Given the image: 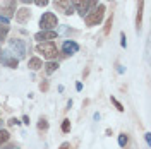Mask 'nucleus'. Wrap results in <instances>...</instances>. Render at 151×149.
Listing matches in <instances>:
<instances>
[{
  "mask_svg": "<svg viewBox=\"0 0 151 149\" xmlns=\"http://www.w3.org/2000/svg\"><path fill=\"white\" fill-rule=\"evenodd\" d=\"M36 52L41 53V55L45 57V58H48V60H53V58H57V55H58V50H57L53 41H43V43H40L36 47Z\"/></svg>",
  "mask_w": 151,
  "mask_h": 149,
  "instance_id": "1",
  "label": "nucleus"
},
{
  "mask_svg": "<svg viewBox=\"0 0 151 149\" xmlns=\"http://www.w3.org/2000/svg\"><path fill=\"white\" fill-rule=\"evenodd\" d=\"M103 16H105V5H98L93 12L86 14V24L88 26H96L103 21Z\"/></svg>",
  "mask_w": 151,
  "mask_h": 149,
  "instance_id": "2",
  "label": "nucleus"
},
{
  "mask_svg": "<svg viewBox=\"0 0 151 149\" xmlns=\"http://www.w3.org/2000/svg\"><path fill=\"white\" fill-rule=\"evenodd\" d=\"M57 24H58V19H57L55 14H52V12H47V14H43L41 19H40V26L43 31H53Z\"/></svg>",
  "mask_w": 151,
  "mask_h": 149,
  "instance_id": "3",
  "label": "nucleus"
},
{
  "mask_svg": "<svg viewBox=\"0 0 151 149\" xmlns=\"http://www.w3.org/2000/svg\"><path fill=\"white\" fill-rule=\"evenodd\" d=\"M9 48L14 52V57L17 55V60L26 55V43H24V39H17V38L10 39L9 41Z\"/></svg>",
  "mask_w": 151,
  "mask_h": 149,
  "instance_id": "4",
  "label": "nucleus"
},
{
  "mask_svg": "<svg viewBox=\"0 0 151 149\" xmlns=\"http://www.w3.org/2000/svg\"><path fill=\"white\" fill-rule=\"evenodd\" d=\"M53 5L60 12H64L65 16H70L72 14V2L70 0H53Z\"/></svg>",
  "mask_w": 151,
  "mask_h": 149,
  "instance_id": "5",
  "label": "nucleus"
},
{
  "mask_svg": "<svg viewBox=\"0 0 151 149\" xmlns=\"http://www.w3.org/2000/svg\"><path fill=\"white\" fill-rule=\"evenodd\" d=\"M2 53H4V55L0 57V62H2L4 65L10 67V69H16V67H17L19 60L16 58V57H12V55H10V52H2Z\"/></svg>",
  "mask_w": 151,
  "mask_h": 149,
  "instance_id": "6",
  "label": "nucleus"
},
{
  "mask_svg": "<svg viewBox=\"0 0 151 149\" xmlns=\"http://www.w3.org/2000/svg\"><path fill=\"white\" fill-rule=\"evenodd\" d=\"M62 52L65 55H74V53L79 52V45L76 41H72V39H67V41H64V45H62Z\"/></svg>",
  "mask_w": 151,
  "mask_h": 149,
  "instance_id": "7",
  "label": "nucleus"
},
{
  "mask_svg": "<svg viewBox=\"0 0 151 149\" xmlns=\"http://www.w3.org/2000/svg\"><path fill=\"white\" fill-rule=\"evenodd\" d=\"M72 2V7L77 9V12L84 17L88 14V5H89V0H70Z\"/></svg>",
  "mask_w": 151,
  "mask_h": 149,
  "instance_id": "8",
  "label": "nucleus"
},
{
  "mask_svg": "<svg viewBox=\"0 0 151 149\" xmlns=\"http://www.w3.org/2000/svg\"><path fill=\"white\" fill-rule=\"evenodd\" d=\"M57 38V31H40V33H36L35 34V39H38V41H52V39H55Z\"/></svg>",
  "mask_w": 151,
  "mask_h": 149,
  "instance_id": "9",
  "label": "nucleus"
},
{
  "mask_svg": "<svg viewBox=\"0 0 151 149\" xmlns=\"http://www.w3.org/2000/svg\"><path fill=\"white\" fill-rule=\"evenodd\" d=\"M14 17H16V21H17V22H21V24H24V22H26V21H29V17H31V10H29V9H26V7H22V9L16 10Z\"/></svg>",
  "mask_w": 151,
  "mask_h": 149,
  "instance_id": "10",
  "label": "nucleus"
},
{
  "mask_svg": "<svg viewBox=\"0 0 151 149\" xmlns=\"http://www.w3.org/2000/svg\"><path fill=\"white\" fill-rule=\"evenodd\" d=\"M142 7H144V0H139V4H137V16H136V28H137V31L141 29V22H142Z\"/></svg>",
  "mask_w": 151,
  "mask_h": 149,
  "instance_id": "11",
  "label": "nucleus"
},
{
  "mask_svg": "<svg viewBox=\"0 0 151 149\" xmlns=\"http://www.w3.org/2000/svg\"><path fill=\"white\" fill-rule=\"evenodd\" d=\"M14 12H16L14 7L5 5V7H2V9H0V17H4V19H7V21H9V19L14 17Z\"/></svg>",
  "mask_w": 151,
  "mask_h": 149,
  "instance_id": "12",
  "label": "nucleus"
},
{
  "mask_svg": "<svg viewBox=\"0 0 151 149\" xmlns=\"http://www.w3.org/2000/svg\"><path fill=\"white\" fill-rule=\"evenodd\" d=\"M28 67L31 69V70H40V69L43 67V62H41V60H40L38 57H33V58H29Z\"/></svg>",
  "mask_w": 151,
  "mask_h": 149,
  "instance_id": "13",
  "label": "nucleus"
},
{
  "mask_svg": "<svg viewBox=\"0 0 151 149\" xmlns=\"http://www.w3.org/2000/svg\"><path fill=\"white\" fill-rule=\"evenodd\" d=\"M57 69H58V64H57V62H52V60H50L47 65H45V70H47V74H53Z\"/></svg>",
  "mask_w": 151,
  "mask_h": 149,
  "instance_id": "14",
  "label": "nucleus"
},
{
  "mask_svg": "<svg viewBox=\"0 0 151 149\" xmlns=\"http://www.w3.org/2000/svg\"><path fill=\"white\" fill-rule=\"evenodd\" d=\"M9 34V24H0V41H4Z\"/></svg>",
  "mask_w": 151,
  "mask_h": 149,
  "instance_id": "15",
  "label": "nucleus"
},
{
  "mask_svg": "<svg viewBox=\"0 0 151 149\" xmlns=\"http://www.w3.org/2000/svg\"><path fill=\"white\" fill-rule=\"evenodd\" d=\"M7 140H9V132L0 129V146H2L4 142H7Z\"/></svg>",
  "mask_w": 151,
  "mask_h": 149,
  "instance_id": "16",
  "label": "nucleus"
},
{
  "mask_svg": "<svg viewBox=\"0 0 151 149\" xmlns=\"http://www.w3.org/2000/svg\"><path fill=\"white\" fill-rule=\"evenodd\" d=\"M127 142H129L127 135H125V134H120V135H119V144H120V148H125V146H127Z\"/></svg>",
  "mask_w": 151,
  "mask_h": 149,
  "instance_id": "17",
  "label": "nucleus"
},
{
  "mask_svg": "<svg viewBox=\"0 0 151 149\" xmlns=\"http://www.w3.org/2000/svg\"><path fill=\"white\" fill-rule=\"evenodd\" d=\"M38 129L40 130H47L48 129V122L45 118H40V123H38Z\"/></svg>",
  "mask_w": 151,
  "mask_h": 149,
  "instance_id": "18",
  "label": "nucleus"
},
{
  "mask_svg": "<svg viewBox=\"0 0 151 149\" xmlns=\"http://www.w3.org/2000/svg\"><path fill=\"white\" fill-rule=\"evenodd\" d=\"M112 21H113L112 16L106 19V26H105V34H110V29H112Z\"/></svg>",
  "mask_w": 151,
  "mask_h": 149,
  "instance_id": "19",
  "label": "nucleus"
},
{
  "mask_svg": "<svg viewBox=\"0 0 151 149\" xmlns=\"http://www.w3.org/2000/svg\"><path fill=\"white\" fill-rule=\"evenodd\" d=\"M69 130H70V120H67V118H65V120L62 122V132H65V134H67Z\"/></svg>",
  "mask_w": 151,
  "mask_h": 149,
  "instance_id": "20",
  "label": "nucleus"
},
{
  "mask_svg": "<svg viewBox=\"0 0 151 149\" xmlns=\"http://www.w3.org/2000/svg\"><path fill=\"white\" fill-rule=\"evenodd\" d=\"M110 100H112V103L115 105V108H117L119 112H124V106H122V103H119V101H117V98H113V96H112Z\"/></svg>",
  "mask_w": 151,
  "mask_h": 149,
  "instance_id": "21",
  "label": "nucleus"
},
{
  "mask_svg": "<svg viewBox=\"0 0 151 149\" xmlns=\"http://www.w3.org/2000/svg\"><path fill=\"white\" fill-rule=\"evenodd\" d=\"M35 4H36L38 7H47L48 5V0H33Z\"/></svg>",
  "mask_w": 151,
  "mask_h": 149,
  "instance_id": "22",
  "label": "nucleus"
},
{
  "mask_svg": "<svg viewBox=\"0 0 151 149\" xmlns=\"http://www.w3.org/2000/svg\"><path fill=\"white\" fill-rule=\"evenodd\" d=\"M96 5H98V0H89V5H88V10L89 9H96Z\"/></svg>",
  "mask_w": 151,
  "mask_h": 149,
  "instance_id": "23",
  "label": "nucleus"
},
{
  "mask_svg": "<svg viewBox=\"0 0 151 149\" xmlns=\"http://www.w3.org/2000/svg\"><path fill=\"white\" fill-rule=\"evenodd\" d=\"M19 123H21V122H19L17 118H10V120H9V125H10V127H14V125H19Z\"/></svg>",
  "mask_w": 151,
  "mask_h": 149,
  "instance_id": "24",
  "label": "nucleus"
},
{
  "mask_svg": "<svg viewBox=\"0 0 151 149\" xmlns=\"http://www.w3.org/2000/svg\"><path fill=\"white\" fill-rule=\"evenodd\" d=\"M40 89H41V91H47L48 89V82H41L40 84Z\"/></svg>",
  "mask_w": 151,
  "mask_h": 149,
  "instance_id": "25",
  "label": "nucleus"
},
{
  "mask_svg": "<svg viewBox=\"0 0 151 149\" xmlns=\"http://www.w3.org/2000/svg\"><path fill=\"white\" fill-rule=\"evenodd\" d=\"M120 43H122V47H124V48L127 47V41H125V34H124V33H122V41H120Z\"/></svg>",
  "mask_w": 151,
  "mask_h": 149,
  "instance_id": "26",
  "label": "nucleus"
},
{
  "mask_svg": "<svg viewBox=\"0 0 151 149\" xmlns=\"http://www.w3.org/2000/svg\"><path fill=\"white\" fill-rule=\"evenodd\" d=\"M69 148H70V144H69V142H64V144L60 146V149H69Z\"/></svg>",
  "mask_w": 151,
  "mask_h": 149,
  "instance_id": "27",
  "label": "nucleus"
},
{
  "mask_svg": "<svg viewBox=\"0 0 151 149\" xmlns=\"http://www.w3.org/2000/svg\"><path fill=\"white\" fill-rule=\"evenodd\" d=\"M76 89H77V91H81V89H83V84L77 82V84H76Z\"/></svg>",
  "mask_w": 151,
  "mask_h": 149,
  "instance_id": "28",
  "label": "nucleus"
},
{
  "mask_svg": "<svg viewBox=\"0 0 151 149\" xmlns=\"http://www.w3.org/2000/svg\"><path fill=\"white\" fill-rule=\"evenodd\" d=\"M0 24H9V21H7V19H4V17H0Z\"/></svg>",
  "mask_w": 151,
  "mask_h": 149,
  "instance_id": "29",
  "label": "nucleus"
},
{
  "mask_svg": "<svg viewBox=\"0 0 151 149\" xmlns=\"http://www.w3.org/2000/svg\"><path fill=\"white\" fill-rule=\"evenodd\" d=\"M21 2H22V4H31L33 0H21Z\"/></svg>",
  "mask_w": 151,
  "mask_h": 149,
  "instance_id": "30",
  "label": "nucleus"
},
{
  "mask_svg": "<svg viewBox=\"0 0 151 149\" xmlns=\"http://www.w3.org/2000/svg\"><path fill=\"white\" fill-rule=\"evenodd\" d=\"M0 57H2V47H0Z\"/></svg>",
  "mask_w": 151,
  "mask_h": 149,
  "instance_id": "31",
  "label": "nucleus"
}]
</instances>
